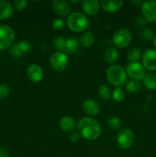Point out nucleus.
Masks as SVG:
<instances>
[{
    "label": "nucleus",
    "mask_w": 156,
    "mask_h": 157,
    "mask_svg": "<svg viewBox=\"0 0 156 157\" xmlns=\"http://www.w3.org/2000/svg\"><path fill=\"white\" fill-rule=\"evenodd\" d=\"M78 133L88 140H95L101 134V127L99 122L92 117H83L78 123Z\"/></svg>",
    "instance_id": "f257e3e1"
},
{
    "label": "nucleus",
    "mask_w": 156,
    "mask_h": 157,
    "mask_svg": "<svg viewBox=\"0 0 156 157\" xmlns=\"http://www.w3.org/2000/svg\"><path fill=\"white\" fill-rule=\"evenodd\" d=\"M67 25L69 29L76 32H84L88 29L90 21L84 14L75 12L70 14L67 19Z\"/></svg>",
    "instance_id": "f03ea898"
},
{
    "label": "nucleus",
    "mask_w": 156,
    "mask_h": 157,
    "mask_svg": "<svg viewBox=\"0 0 156 157\" xmlns=\"http://www.w3.org/2000/svg\"><path fill=\"white\" fill-rule=\"evenodd\" d=\"M106 78L110 84L119 87L126 81V71L122 66L113 64L106 70Z\"/></svg>",
    "instance_id": "7ed1b4c3"
},
{
    "label": "nucleus",
    "mask_w": 156,
    "mask_h": 157,
    "mask_svg": "<svg viewBox=\"0 0 156 157\" xmlns=\"http://www.w3.org/2000/svg\"><path fill=\"white\" fill-rule=\"evenodd\" d=\"M15 38L13 29L6 25H0V50L8 49Z\"/></svg>",
    "instance_id": "20e7f679"
},
{
    "label": "nucleus",
    "mask_w": 156,
    "mask_h": 157,
    "mask_svg": "<svg viewBox=\"0 0 156 157\" xmlns=\"http://www.w3.org/2000/svg\"><path fill=\"white\" fill-rule=\"evenodd\" d=\"M132 34L127 29H120L116 31L113 37V42L116 47L123 48L127 47L131 42Z\"/></svg>",
    "instance_id": "39448f33"
},
{
    "label": "nucleus",
    "mask_w": 156,
    "mask_h": 157,
    "mask_svg": "<svg viewBox=\"0 0 156 157\" xmlns=\"http://www.w3.org/2000/svg\"><path fill=\"white\" fill-rule=\"evenodd\" d=\"M50 64L52 68L57 71H63L67 68L68 58L64 52H56L50 58Z\"/></svg>",
    "instance_id": "423d86ee"
},
{
    "label": "nucleus",
    "mask_w": 156,
    "mask_h": 157,
    "mask_svg": "<svg viewBox=\"0 0 156 157\" xmlns=\"http://www.w3.org/2000/svg\"><path fill=\"white\" fill-rule=\"evenodd\" d=\"M116 143L120 148L128 149L134 143V133L128 128L122 129L117 134Z\"/></svg>",
    "instance_id": "0eeeda50"
},
{
    "label": "nucleus",
    "mask_w": 156,
    "mask_h": 157,
    "mask_svg": "<svg viewBox=\"0 0 156 157\" xmlns=\"http://www.w3.org/2000/svg\"><path fill=\"white\" fill-rule=\"evenodd\" d=\"M126 73L132 80L140 81L146 75L145 67L139 62H130L126 66Z\"/></svg>",
    "instance_id": "6e6552de"
},
{
    "label": "nucleus",
    "mask_w": 156,
    "mask_h": 157,
    "mask_svg": "<svg viewBox=\"0 0 156 157\" xmlns=\"http://www.w3.org/2000/svg\"><path fill=\"white\" fill-rule=\"evenodd\" d=\"M142 12L144 18L149 22L156 21V1L148 0L142 2Z\"/></svg>",
    "instance_id": "1a4fd4ad"
},
{
    "label": "nucleus",
    "mask_w": 156,
    "mask_h": 157,
    "mask_svg": "<svg viewBox=\"0 0 156 157\" xmlns=\"http://www.w3.org/2000/svg\"><path fill=\"white\" fill-rule=\"evenodd\" d=\"M142 65L145 70L156 71V49L148 48L142 55Z\"/></svg>",
    "instance_id": "9d476101"
},
{
    "label": "nucleus",
    "mask_w": 156,
    "mask_h": 157,
    "mask_svg": "<svg viewBox=\"0 0 156 157\" xmlns=\"http://www.w3.org/2000/svg\"><path fill=\"white\" fill-rule=\"evenodd\" d=\"M52 8L55 13L61 16H66L70 12V5L65 0H54L52 2Z\"/></svg>",
    "instance_id": "9b49d317"
},
{
    "label": "nucleus",
    "mask_w": 156,
    "mask_h": 157,
    "mask_svg": "<svg viewBox=\"0 0 156 157\" xmlns=\"http://www.w3.org/2000/svg\"><path fill=\"white\" fill-rule=\"evenodd\" d=\"M27 75L32 82L38 83L42 80L43 76H44V72H43L42 68L39 65L32 64L28 67Z\"/></svg>",
    "instance_id": "f8f14e48"
},
{
    "label": "nucleus",
    "mask_w": 156,
    "mask_h": 157,
    "mask_svg": "<svg viewBox=\"0 0 156 157\" xmlns=\"http://www.w3.org/2000/svg\"><path fill=\"white\" fill-rule=\"evenodd\" d=\"M84 111L90 116H96L100 111V107L96 101L93 100H87L82 104Z\"/></svg>",
    "instance_id": "ddd939ff"
},
{
    "label": "nucleus",
    "mask_w": 156,
    "mask_h": 157,
    "mask_svg": "<svg viewBox=\"0 0 156 157\" xmlns=\"http://www.w3.org/2000/svg\"><path fill=\"white\" fill-rule=\"evenodd\" d=\"M101 7L107 12H114L119 10L123 5L122 0H102Z\"/></svg>",
    "instance_id": "4468645a"
},
{
    "label": "nucleus",
    "mask_w": 156,
    "mask_h": 157,
    "mask_svg": "<svg viewBox=\"0 0 156 157\" xmlns=\"http://www.w3.org/2000/svg\"><path fill=\"white\" fill-rule=\"evenodd\" d=\"M99 2L97 0H84L82 7L84 12L90 15H94L98 13L99 9Z\"/></svg>",
    "instance_id": "2eb2a0df"
},
{
    "label": "nucleus",
    "mask_w": 156,
    "mask_h": 157,
    "mask_svg": "<svg viewBox=\"0 0 156 157\" xmlns=\"http://www.w3.org/2000/svg\"><path fill=\"white\" fill-rule=\"evenodd\" d=\"M13 9L10 3L7 1L0 0V20L7 19L12 16Z\"/></svg>",
    "instance_id": "dca6fc26"
},
{
    "label": "nucleus",
    "mask_w": 156,
    "mask_h": 157,
    "mask_svg": "<svg viewBox=\"0 0 156 157\" xmlns=\"http://www.w3.org/2000/svg\"><path fill=\"white\" fill-rule=\"evenodd\" d=\"M60 127L61 130L65 133H70L76 127V122L72 117L68 116L64 117L60 121Z\"/></svg>",
    "instance_id": "f3484780"
},
{
    "label": "nucleus",
    "mask_w": 156,
    "mask_h": 157,
    "mask_svg": "<svg viewBox=\"0 0 156 157\" xmlns=\"http://www.w3.org/2000/svg\"><path fill=\"white\" fill-rule=\"evenodd\" d=\"M144 86L149 90H156V75L153 73H148L145 75L142 79Z\"/></svg>",
    "instance_id": "a211bd4d"
},
{
    "label": "nucleus",
    "mask_w": 156,
    "mask_h": 157,
    "mask_svg": "<svg viewBox=\"0 0 156 157\" xmlns=\"http://www.w3.org/2000/svg\"><path fill=\"white\" fill-rule=\"evenodd\" d=\"M80 42L76 38L70 37L65 41V51L67 53H74L79 48Z\"/></svg>",
    "instance_id": "6ab92c4d"
},
{
    "label": "nucleus",
    "mask_w": 156,
    "mask_h": 157,
    "mask_svg": "<svg viewBox=\"0 0 156 157\" xmlns=\"http://www.w3.org/2000/svg\"><path fill=\"white\" fill-rule=\"evenodd\" d=\"M118 57H119V54H118L117 50L114 48H110L106 52L105 55H104V59L107 64H113L117 61Z\"/></svg>",
    "instance_id": "aec40b11"
},
{
    "label": "nucleus",
    "mask_w": 156,
    "mask_h": 157,
    "mask_svg": "<svg viewBox=\"0 0 156 157\" xmlns=\"http://www.w3.org/2000/svg\"><path fill=\"white\" fill-rule=\"evenodd\" d=\"M94 41V35L92 32L88 31V32H86L80 36V43L82 46L84 47L87 48L90 47V45H92Z\"/></svg>",
    "instance_id": "412c9836"
},
{
    "label": "nucleus",
    "mask_w": 156,
    "mask_h": 157,
    "mask_svg": "<svg viewBox=\"0 0 156 157\" xmlns=\"http://www.w3.org/2000/svg\"><path fill=\"white\" fill-rule=\"evenodd\" d=\"M127 91L130 94H136L138 92L140 91L142 89V84L139 81H136V80H131L127 83L126 86H125Z\"/></svg>",
    "instance_id": "4be33fe9"
},
{
    "label": "nucleus",
    "mask_w": 156,
    "mask_h": 157,
    "mask_svg": "<svg viewBox=\"0 0 156 157\" xmlns=\"http://www.w3.org/2000/svg\"><path fill=\"white\" fill-rule=\"evenodd\" d=\"M141 55H142V52L140 49L138 48H133L127 52V59L130 62H137L140 59Z\"/></svg>",
    "instance_id": "5701e85b"
},
{
    "label": "nucleus",
    "mask_w": 156,
    "mask_h": 157,
    "mask_svg": "<svg viewBox=\"0 0 156 157\" xmlns=\"http://www.w3.org/2000/svg\"><path fill=\"white\" fill-rule=\"evenodd\" d=\"M65 39L62 36L55 37L53 40V46L58 52H63V51L65 50Z\"/></svg>",
    "instance_id": "b1692460"
},
{
    "label": "nucleus",
    "mask_w": 156,
    "mask_h": 157,
    "mask_svg": "<svg viewBox=\"0 0 156 157\" xmlns=\"http://www.w3.org/2000/svg\"><path fill=\"white\" fill-rule=\"evenodd\" d=\"M18 48L20 49L23 54L26 53V52H31L32 49V44L30 41H26V40H23V41H20L17 44Z\"/></svg>",
    "instance_id": "393cba45"
},
{
    "label": "nucleus",
    "mask_w": 156,
    "mask_h": 157,
    "mask_svg": "<svg viewBox=\"0 0 156 157\" xmlns=\"http://www.w3.org/2000/svg\"><path fill=\"white\" fill-rule=\"evenodd\" d=\"M99 94L100 96L101 99L104 100V101H108L110 98V89L107 87L106 84H102L99 87Z\"/></svg>",
    "instance_id": "a878e982"
},
{
    "label": "nucleus",
    "mask_w": 156,
    "mask_h": 157,
    "mask_svg": "<svg viewBox=\"0 0 156 157\" xmlns=\"http://www.w3.org/2000/svg\"><path fill=\"white\" fill-rule=\"evenodd\" d=\"M125 98V92L121 87H116L113 92V98L116 102H120Z\"/></svg>",
    "instance_id": "bb28decb"
},
{
    "label": "nucleus",
    "mask_w": 156,
    "mask_h": 157,
    "mask_svg": "<svg viewBox=\"0 0 156 157\" xmlns=\"http://www.w3.org/2000/svg\"><path fill=\"white\" fill-rule=\"evenodd\" d=\"M108 126L113 130H119L120 128V120L116 117H112L108 120Z\"/></svg>",
    "instance_id": "cd10ccee"
},
{
    "label": "nucleus",
    "mask_w": 156,
    "mask_h": 157,
    "mask_svg": "<svg viewBox=\"0 0 156 157\" xmlns=\"http://www.w3.org/2000/svg\"><path fill=\"white\" fill-rule=\"evenodd\" d=\"M65 26V21L61 18H57L52 22V28L54 30H61Z\"/></svg>",
    "instance_id": "c85d7f7f"
},
{
    "label": "nucleus",
    "mask_w": 156,
    "mask_h": 157,
    "mask_svg": "<svg viewBox=\"0 0 156 157\" xmlns=\"http://www.w3.org/2000/svg\"><path fill=\"white\" fill-rule=\"evenodd\" d=\"M28 5V1L26 0H15L14 2V6L18 11H22L26 8Z\"/></svg>",
    "instance_id": "c756f323"
},
{
    "label": "nucleus",
    "mask_w": 156,
    "mask_h": 157,
    "mask_svg": "<svg viewBox=\"0 0 156 157\" xmlns=\"http://www.w3.org/2000/svg\"><path fill=\"white\" fill-rule=\"evenodd\" d=\"M9 91H10L9 87L6 84L0 85V100L5 99V98H7L9 94Z\"/></svg>",
    "instance_id": "7c9ffc66"
},
{
    "label": "nucleus",
    "mask_w": 156,
    "mask_h": 157,
    "mask_svg": "<svg viewBox=\"0 0 156 157\" xmlns=\"http://www.w3.org/2000/svg\"><path fill=\"white\" fill-rule=\"evenodd\" d=\"M141 36H142V38L145 40H151L152 38H154V32L151 30V29H145L141 33Z\"/></svg>",
    "instance_id": "2f4dec72"
},
{
    "label": "nucleus",
    "mask_w": 156,
    "mask_h": 157,
    "mask_svg": "<svg viewBox=\"0 0 156 157\" xmlns=\"http://www.w3.org/2000/svg\"><path fill=\"white\" fill-rule=\"evenodd\" d=\"M11 54H12V56H14L15 58H20V57H21L23 55V53L20 51V49L18 48L17 44H14L12 47V48H11Z\"/></svg>",
    "instance_id": "473e14b6"
},
{
    "label": "nucleus",
    "mask_w": 156,
    "mask_h": 157,
    "mask_svg": "<svg viewBox=\"0 0 156 157\" xmlns=\"http://www.w3.org/2000/svg\"><path fill=\"white\" fill-rule=\"evenodd\" d=\"M80 136V135L79 133H73L70 136V140L73 143H76V141L79 140Z\"/></svg>",
    "instance_id": "72a5a7b5"
},
{
    "label": "nucleus",
    "mask_w": 156,
    "mask_h": 157,
    "mask_svg": "<svg viewBox=\"0 0 156 157\" xmlns=\"http://www.w3.org/2000/svg\"><path fill=\"white\" fill-rule=\"evenodd\" d=\"M0 157H9V152L5 147H0Z\"/></svg>",
    "instance_id": "f704fd0d"
},
{
    "label": "nucleus",
    "mask_w": 156,
    "mask_h": 157,
    "mask_svg": "<svg viewBox=\"0 0 156 157\" xmlns=\"http://www.w3.org/2000/svg\"><path fill=\"white\" fill-rule=\"evenodd\" d=\"M132 5H133V6H136V7H138L140 5H142V2L141 0H133V1L130 2Z\"/></svg>",
    "instance_id": "c9c22d12"
},
{
    "label": "nucleus",
    "mask_w": 156,
    "mask_h": 157,
    "mask_svg": "<svg viewBox=\"0 0 156 157\" xmlns=\"http://www.w3.org/2000/svg\"><path fill=\"white\" fill-rule=\"evenodd\" d=\"M154 48H155V49H156V36L154 38Z\"/></svg>",
    "instance_id": "e433bc0d"
},
{
    "label": "nucleus",
    "mask_w": 156,
    "mask_h": 157,
    "mask_svg": "<svg viewBox=\"0 0 156 157\" xmlns=\"http://www.w3.org/2000/svg\"><path fill=\"white\" fill-rule=\"evenodd\" d=\"M71 2H73V3H77V2H79V1H78V0H76V1H73V0H72Z\"/></svg>",
    "instance_id": "4c0bfd02"
}]
</instances>
